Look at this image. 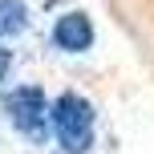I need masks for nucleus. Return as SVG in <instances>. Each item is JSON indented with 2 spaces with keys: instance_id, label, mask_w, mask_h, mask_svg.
<instances>
[{
  "instance_id": "7ed1b4c3",
  "label": "nucleus",
  "mask_w": 154,
  "mask_h": 154,
  "mask_svg": "<svg viewBox=\"0 0 154 154\" xmlns=\"http://www.w3.org/2000/svg\"><path fill=\"white\" fill-rule=\"evenodd\" d=\"M53 41L57 49H65V53H85V49L93 45V24L85 12H65L61 20L53 24Z\"/></svg>"
},
{
  "instance_id": "20e7f679",
  "label": "nucleus",
  "mask_w": 154,
  "mask_h": 154,
  "mask_svg": "<svg viewBox=\"0 0 154 154\" xmlns=\"http://www.w3.org/2000/svg\"><path fill=\"white\" fill-rule=\"evenodd\" d=\"M24 20H29V8L20 4V0H0V37H8V32H20Z\"/></svg>"
},
{
  "instance_id": "f257e3e1",
  "label": "nucleus",
  "mask_w": 154,
  "mask_h": 154,
  "mask_svg": "<svg viewBox=\"0 0 154 154\" xmlns=\"http://www.w3.org/2000/svg\"><path fill=\"white\" fill-rule=\"evenodd\" d=\"M49 122H53L57 142L69 154L89 150V142H93V106L81 93H61V97L49 106Z\"/></svg>"
},
{
  "instance_id": "f03ea898",
  "label": "nucleus",
  "mask_w": 154,
  "mask_h": 154,
  "mask_svg": "<svg viewBox=\"0 0 154 154\" xmlns=\"http://www.w3.org/2000/svg\"><path fill=\"white\" fill-rule=\"evenodd\" d=\"M4 109L12 118V126L29 138H45V122H49V101L37 85H20L4 97Z\"/></svg>"
},
{
  "instance_id": "39448f33",
  "label": "nucleus",
  "mask_w": 154,
  "mask_h": 154,
  "mask_svg": "<svg viewBox=\"0 0 154 154\" xmlns=\"http://www.w3.org/2000/svg\"><path fill=\"white\" fill-rule=\"evenodd\" d=\"M8 65H12V53H8V49H0V81H4V73H8Z\"/></svg>"
}]
</instances>
